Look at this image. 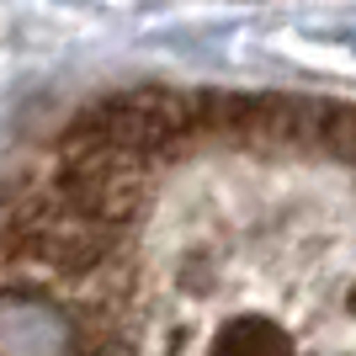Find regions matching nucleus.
Wrapping results in <instances>:
<instances>
[{
	"label": "nucleus",
	"instance_id": "1",
	"mask_svg": "<svg viewBox=\"0 0 356 356\" xmlns=\"http://www.w3.org/2000/svg\"><path fill=\"white\" fill-rule=\"evenodd\" d=\"M351 112L149 86L0 176V356H356Z\"/></svg>",
	"mask_w": 356,
	"mask_h": 356
}]
</instances>
